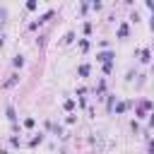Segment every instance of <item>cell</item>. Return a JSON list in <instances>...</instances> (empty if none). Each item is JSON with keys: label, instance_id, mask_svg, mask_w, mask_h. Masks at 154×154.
<instances>
[{"label": "cell", "instance_id": "6da1fadb", "mask_svg": "<svg viewBox=\"0 0 154 154\" xmlns=\"http://www.w3.org/2000/svg\"><path fill=\"white\" fill-rule=\"evenodd\" d=\"M113 58H116V53H111V51L96 53V63H101V65H113Z\"/></svg>", "mask_w": 154, "mask_h": 154}, {"label": "cell", "instance_id": "7a4b0ae2", "mask_svg": "<svg viewBox=\"0 0 154 154\" xmlns=\"http://www.w3.org/2000/svg\"><path fill=\"white\" fill-rule=\"evenodd\" d=\"M152 108V101H142L140 106H137V118H144V113Z\"/></svg>", "mask_w": 154, "mask_h": 154}, {"label": "cell", "instance_id": "3957f363", "mask_svg": "<svg viewBox=\"0 0 154 154\" xmlns=\"http://www.w3.org/2000/svg\"><path fill=\"white\" fill-rule=\"evenodd\" d=\"M128 34H130L128 22H120V24H118V38H128Z\"/></svg>", "mask_w": 154, "mask_h": 154}, {"label": "cell", "instance_id": "277c9868", "mask_svg": "<svg viewBox=\"0 0 154 154\" xmlns=\"http://www.w3.org/2000/svg\"><path fill=\"white\" fill-rule=\"evenodd\" d=\"M5 116H7V120H10L12 125L17 123V113H14V108H12V106H7V108H5Z\"/></svg>", "mask_w": 154, "mask_h": 154}, {"label": "cell", "instance_id": "5b68a950", "mask_svg": "<svg viewBox=\"0 0 154 154\" xmlns=\"http://www.w3.org/2000/svg\"><path fill=\"white\" fill-rule=\"evenodd\" d=\"M43 140H46V135H43V132H38V135H34V137H31V142H29V147H38V144H41Z\"/></svg>", "mask_w": 154, "mask_h": 154}, {"label": "cell", "instance_id": "8992f818", "mask_svg": "<svg viewBox=\"0 0 154 154\" xmlns=\"http://www.w3.org/2000/svg\"><path fill=\"white\" fill-rule=\"evenodd\" d=\"M89 70H91V67H89L87 63H82V65L77 67V75H79V77H89Z\"/></svg>", "mask_w": 154, "mask_h": 154}, {"label": "cell", "instance_id": "52a82bcc", "mask_svg": "<svg viewBox=\"0 0 154 154\" xmlns=\"http://www.w3.org/2000/svg\"><path fill=\"white\" fill-rule=\"evenodd\" d=\"M24 63H26L24 55H14V58H12V65H14V67H24Z\"/></svg>", "mask_w": 154, "mask_h": 154}, {"label": "cell", "instance_id": "ba28073f", "mask_svg": "<svg viewBox=\"0 0 154 154\" xmlns=\"http://www.w3.org/2000/svg\"><path fill=\"white\" fill-rule=\"evenodd\" d=\"M17 82H19V75H10V79L5 82V89H10V87H14Z\"/></svg>", "mask_w": 154, "mask_h": 154}, {"label": "cell", "instance_id": "9c48e42d", "mask_svg": "<svg viewBox=\"0 0 154 154\" xmlns=\"http://www.w3.org/2000/svg\"><path fill=\"white\" fill-rule=\"evenodd\" d=\"M140 55H142V58H140L142 63H149V60H152V51H149V48H144V51H142Z\"/></svg>", "mask_w": 154, "mask_h": 154}, {"label": "cell", "instance_id": "30bf717a", "mask_svg": "<svg viewBox=\"0 0 154 154\" xmlns=\"http://www.w3.org/2000/svg\"><path fill=\"white\" fill-rule=\"evenodd\" d=\"M106 108H108V111L116 108V96H113V94H108V99H106Z\"/></svg>", "mask_w": 154, "mask_h": 154}, {"label": "cell", "instance_id": "8fae6325", "mask_svg": "<svg viewBox=\"0 0 154 154\" xmlns=\"http://www.w3.org/2000/svg\"><path fill=\"white\" fill-rule=\"evenodd\" d=\"M94 91H96V94H103V91H106V82L101 79V82H99V84L94 87Z\"/></svg>", "mask_w": 154, "mask_h": 154}, {"label": "cell", "instance_id": "7c38bea8", "mask_svg": "<svg viewBox=\"0 0 154 154\" xmlns=\"http://www.w3.org/2000/svg\"><path fill=\"white\" fill-rule=\"evenodd\" d=\"M125 108H128L125 101H118V103H116V113H125Z\"/></svg>", "mask_w": 154, "mask_h": 154}, {"label": "cell", "instance_id": "4fadbf2b", "mask_svg": "<svg viewBox=\"0 0 154 154\" xmlns=\"http://www.w3.org/2000/svg\"><path fill=\"white\" fill-rule=\"evenodd\" d=\"M10 144H12V147H19V144H22V140H19L17 135H12V137H10Z\"/></svg>", "mask_w": 154, "mask_h": 154}, {"label": "cell", "instance_id": "5bb4252c", "mask_svg": "<svg viewBox=\"0 0 154 154\" xmlns=\"http://www.w3.org/2000/svg\"><path fill=\"white\" fill-rule=\"evenodd\" d=\"M79 48H82V51H89V41H87V38H79Z\"/></svg>", "mask_w": 154, "mask_h": 154}, {"label": "cell", "instance_id": "9a60e30c", "mask_svg": "<svg viewBox=\"0 0 154 154\" xmlns=\"http://www.w3.org/2000/svg\"><path fill=\"white\" fill-rule=\"evenodd\" d=\"M36 7H38L36 0H29V2H26V10H36Z\"/></svg>", "mask_w": 154, "mask_h": 154}, {"label": "cell", "instance_id": "2e32d148", "mask_svg": "<svg viewBox=\"0 0 154 154\" xmlns=\"http://www.w3.org/2000/svg\"><path fill=\"white\" fill-rule=\"evenodd\" d=\"M72 108H75V101L67 99V101H65V111H72Z\"/></svg>", "mask_w": 154, "mask_h": 154}, {"label": "cell", "instance_id": "e0dca14e", "mask_svg": "<svg viewBox=\"0 0 154 154\" xmlns=\"http://www.w3.org/2000/svg\"><path fill=\"white\" fill-rule=\"evenodd\" d=\"M34 123H36L34 118H24V128H34Z\"/></svg>", "mask_w": 154, "mask_h": 154}, {"label": "cell", "instance_id": "ac0fdd59", "mask_svg": "<svg viewBox=\"0 0 154 154\" xmlns=\"http://www.w3.org/2000/svg\"><path fill=\"white\" fill-rule=\"evenodd\" d=\"M82 29H84V34H91V22H84V26H82Z\"/></svg>", "mask_w": 154, "mask_h": 154}, {"label": "cell", "instance_id": "d6986e66", "mask_svg": "<svg viewBox=\"0 0 154 154\" xmlns=\"http://www.w3.org/2000/svg\"><path fill=\"white\" fill-rule=\"evenodd\" d=\"M91 7H94V10H101L103 5H101V0H94V2H91Z\"/></svg>", "mask_w": 154, "mask_h": 154}, {"label": "cell", "instance_id": "ffe728a7", "mask_svg": "<svg viewBox=\"0 0 154 154\" xmlns=\"http://www.w3.org/2000/svg\"><path fill=\"white\" fill-rule=\"evenodd\" d=\"M70 41H75V34L72 31H67V36H65V43H70Z\"/></svg>", "mask_w": 154, "mask_h": 154}, {"label": "cell", "instance_id": "44dd1931", "mask_svg": "<svg viewBox=\"0 0 154 154\" xmlns=\"http://www.w3.org/2000/svg\"><path fill=\"white\" fill-rule=\"evenodd\" d=\"M113 72V65H103V75H111Z\"/></svg>", "mask_w": 154, "mask_h": 154}, {"label": "cell", "instance_id": "7402d4cb", "mask_svg": "<svg viewBox=\"0 0 154 154\" xmlns=\"http://www.w3.org/2000/svg\"><path fill=\"white\" fill-rule=\"evenodd\" d=\"M149 154H154V140H149Z\"/></svg>", "mask_w": 154, "mask_h": 154}, {"label": "cell", "instance_id": "603a6c76", "mask_svg": "<svg viewBox=\"0 0 154 154\" xmlns=\"http://www.w3.org/2000/svg\"><path fill=\"white\" fill-rule=\"evenodd\" d=\"M149 128H154V113H152V118H149Z\"/></svg>", "mask_w": 154, "mask_h": 154}]
</instances>
